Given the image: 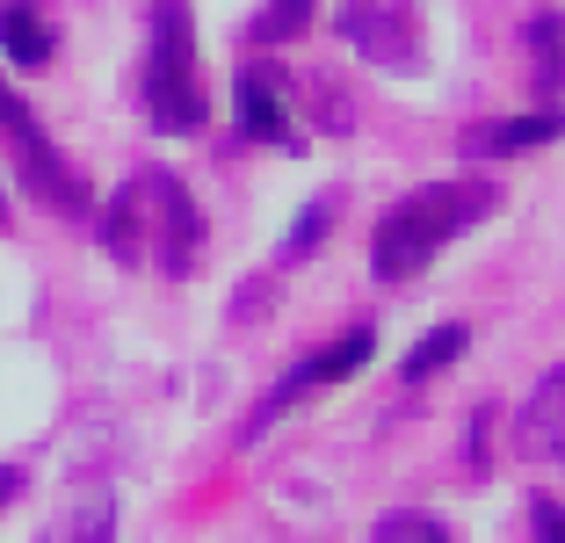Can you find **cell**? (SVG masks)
Masks as SVG:
<instances>
[{"instance_id":"cell-16","label":"cell","mask_w":565,"mask_h":543,"mask_svg":"<svg viewBox=\"0 0 565 543\" xmlns=\"http://www.w3.org/2000/svg\"><path fill=\"white\" fill-rule=\"evenodd\" d=\"M327 211H333V203H312V211H305V225L282 239V262H305V254H312V239L327 232Z\"/></svg>"},{"instance_id":"cell-14","label":"cell","mask_w":565,"mask_h":543,"mask_svg":"<svg viewBox=\"0 0 565 543\" xmlns=\"http://www.w3.org/2000/svg\"><path fill=\"white\" fill-rule=\"evenodd\" d=\"M319 0H268L262 15H254V44H290V36L312 22Z\"/></svg>"},{"instance_id":"cell-10","label":"cell","mask_w":565,"mask_h":543,"mask_svg":"<svg viewBox=\"0 0 565 543\" xmlns=\"http://www.w3.org/2000/svg\"><path fill=\"white\" fill-rule=\"evenodd\" d=\"M558 138V109H536V116H508V124H486L471 146L493 152V160H515V152H544Z\"/></svg>"},{"instance_id":"cell-1","label":"cell","mask_w":565,"mask_h":543,"mask_svg":"<svg viewBox=\"0 0 565 543\" xmlns=\"http://www.w3.org/2000/svg\"><path fill=\"white\" fill-rule=\"evenodd\" d=\"M102 254H117L124 268H160V276H196L203 254V211L174 174L146 167L102 203Z\"/></svg>"},{"instance_id":"cell-3","label":"cell","mask_w":565,"mask_h":543,"mask_svg":"<svg viewBox=\"0 0 565 543\" xmlns=\"http://www.w3.org/2000/svg\"><path fill=\"white\" fill-rule=\"evenodd\" d=\"M146 116L160 138H189L203 131L211 95H203V66H196V30H189L182 0H152V44H146Z\"/></svg>"},{"instance_id":"cell-9","label":"cell","mask_w":565,"mask_h":543,"mask_svg":"<svg viewBox=\"0 0 565 543\" xmlns=\"http://www.w3.org/2000/svg\"><path fill=\"white\" fill-rule=\"evenodd\" d=\"M0 51H8V58H15L22 73H36V66H51V22L36 15L30 0H0Z\"/></svg>"},{"instance_id":"cell-8","label":"cell","mask_w":565,"mask_h":543,"mask_svg":"<svg viewBox=\"0 0 565 543\" xmlns=\"http://www.w3.org/2000/svg\"><path fill=\"white\" fill-rule=\"evenodd\" d=\"M522 449L544 457V464L565 457V377L558 370H551V377L530 392V406H522Z\"/></svg>"},{"instance_id":"cell-13","label":"cell","mask_w":565,"mask_h":543,"mask_svg":"<svg viewBox=\"0 0 565 543\" xmlns=\"http://www.w3.org/2000/svg\"><path fill=\"white\" fill-rule=\"evenodd\" d=\"M530 58H536V95H544V109H551V102H558V15L530 22Z\"/></svg>"},{"instance_id":"cell-7","label":"cell","mask_w":565,"mask_h":543,"mask_svg":"<svg viewBox=\"0 0 565 543\" xmlns=\"http://www.w3.org/2000/svg\"><path fill=\"white\" fill-rule=\"evenodd\" d=\"M239 131L254 146H290V87H282L276 66L239 73Z\"/></svg>"},{"instance_id":"cell-12","label":"cell","mask_w":565,"mask_h":543,"mask_svg":"<svg viewBox=\"0 0 565 543\" xmlns=\"http://www.w3.org/2000/svg\"><path fill=\"white\" fill-rule=\"evenodd\" d=\"M457 355H465V327H435L428 341H420L414 355L399 362V384H428L435 370H449V362H457Z\"/></svg>"},{"instance_id":"cell-11","label":"cell","mask_w":565,"mask_h":543,"mask_svg":"<svg viewBox=\"0 0 565 543\" xmlns=\"http://www.w3.org/2000/svg\"><path fill=\"white\" fill-rule=\"evenodd\" d=\"M44 543H117V500H109V493L73 500V508L44 529Z\"/></svg>"},{"instance_id":"cell-2","label":"cell","mask_w":565,"mask_h":543,"mask_svg":"<svg viewBox=\"0 0 565 543\" xmlns=\"http://www.w3.org/2000/svg\"><path fill=\"white\" fill-rule=\"evenodd\" d=\"M486 189H465V181H428L414 196H399L392 211L377 217V239H370V268L377 283H414L435 254L457 239V232L479 217Z\"/></svg>"},{"instance_id":"cell-18","label":"cell","mask_w":565,"mask_h":543,"mask_svg":"<svg viewBox=\"0 0 565 543\" xmlns=\"http://www.w3.org/2000/svg\"><path fill=\"white\" fill-rule=\"evenodd\" d=\"M15 493H22V471H15V464H0V508H8Z\"/></svg>"},{"instance_id":"cell-15","label":"cell","mask_w":565,"mask_h":543,"mask_svg":"<svg viewBox=\"0 0 565 543\" xmlns=\"http://www.w3.org/2000/svg\"><path fill=\"white\" fill-rule=\"evenodd\" d=\"M377 543H449V529L435 522V514L406 508V514H384V522H377Z\"/></svg>"},{"instance_id":"cell-6","label":"cell","mask_w":565,"mask_h":543,"mask_svg":"<svg viewBox=\"0 0 565 543\" xmlns=\"http://www.w3.org/2000/svg\"><path fill=\"white\" fill-rule=\"evenodd\" d=\"M341 36L363 51L370 66H420V44H414V15L399 0H341Z\"/></svg>"},{"instance_id":"cell-5","label":"cell","mask_w":565,"mask_h":543,"mask_svg":"<svg viewBox=\"0 0 565 543\" xmlns=\"http://www.w3.org/2000/svg\"><path fill=\"white\" fill-rule=\"evenodd\" d=\"M370 348H377V333H370V327H349L341 341L312 348V355H305L298 370H282V377H276V392L262 398V413H254V435H262L268 420H276V413H290V406H305V398H319L327 384H349L355 370L370 362Z\"/></svg>"},{"instance_id":"cell-17","label":"cell","mask_w":565,"mask_h":543,"mask_svg":"<svg viewBox=\"0 0 565 543\" xmlns=\"http://www.w3.org/2000/svg\"><path fill=\"white\" fill-rule=\"evenodd\" d=\"M530 522H536V543H558V500H536Z\"/></svg>"},{"instance_id":"cell-4","label":"cell","mask_w":565,"mask_h":543,"mask_svg":"<svg viewBox=\"0 0 565 543\" xmlns=\"http://www.w3.org/2000/svg\"><path fill=\"white\" fill-rule=\"evenodd\" d=\"M0 138H8V152H15V174H22V189H30L36 203H58L66 217H87V181L73 174L66 160H58V146L44 138L36 109L15 95V87H0Z\"/></svg>"}]
</instances>
